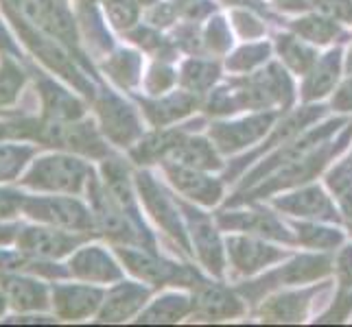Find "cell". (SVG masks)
<instances>
[{"label":"cell","instance_id":"6da1fadb","mask_svg":"<svg viewBox=\"0 0 352 327\" xmlns=\"http://www.w3.org/2000/svg\"><path fill=\"white\" fill-rule=\"evenodd\" d=\"M94 179V171L86 157L66 151H48L35 157L18 186L27 192L81 197L88 195Z\"/></svg>","mask_w":352,"mask_h":327},{"label":"cell","instance_id":"7a4b0ae2","mask_svg":"<svg viewBox=\"0 0 352 327\" xmlns=\"http://www.w3.org/2000/svg\"><path fill=\"white\" fill-rule=\"evenodd\" d=\"M22 216L31 223H42L68 232L96 234L94 212L75 195H44V192H27Z\"/></svg>","mask_w":352,"mask_h":327},{"label":"cell","instance_id":"3957f363","mask_svg":"<svg viewBox=\"0 0 352 327\" xmlns=\"http://www.w3.org/2000/svg\"><path fill=\"white\" fill-rule=\"evenodd\" d=\"M90 238V234L68 232L42 223H22L20 232L16 236L14 247L22 251L24 256L48 260V262H62L75 249H79L83 242Z\"/></svg>","mask_w":352,"mask_h":327},{"label":"cell","instance_id":"277c9868","mask_svg":"<svg viewBox=\"0 0 352 327\" xmlns=\"http://www.w3.org/2000/svg\"><path fill=\"white\" fill-rule=\"evenodd\" d=\"M103 297L105 293L96 284L81 280L66 282V277L51 282V312L59 321L77 323L96 317Z\"/></svg>","mask_w":352,"mask_h":327},{"label":"cell","instance_id":"5b68a950","mask_svg":"<svg viewBox=\"0 0 352 327\" xmlns=\"http://www.w3.org/2000/svg\"><path fill=\"white\" fill-rule=\"evenodd\" d=\"M0 288L9 301L11 312L51 310V282L44 277L20 271H0Z\"/></svg>","mask_w":352,"mask_h":327},{"label":"cell","instance_id":"8992f818","mask_svg":"<svg viewBox=\"0 0 352 327\" xmlns=\"http://www.w3.org/2000/svg\"><path fill=\"white\" fill-rule=\"evenodd\" d=\"M68 277L81 280L88 284H114L123 277V269L112 258V253L101 245H90L83 242L79 249H75L66 258Z\"/></svg>","mask_w":352,"mask_h":327},{"label":"cell","instance_id":"52a82bcc","mask_svg":"<svg viewBox=\"0 0 352 327\" xmlns=\"http://www.w3.org/2000/svg\"><path fill=\"white\" fill-rule=\"evenodd\" d=\"M29 70L35 81V90H38V96H40L42 118L64 120V123L86 118V105H83L68 88H64L62 83H57L51 75H46V72L38 68H29Z\"/></svg>","mask_w":352,"mask_h":327},{"label":"cell","instance_id":"ba28073f","mask_svg":"<svg viewBox=\"0 0 352 327\" xmlns=\"http://www.w3.org/2000/svg\"><path fill=\"white\" fill-rule=\"evenodd\" d=\"M96 114H99L101 131L120 147H125L138 136V120L133 109L112 92L101 94V99L96 101Z\"/></svg>","mask_w":352,"mask_h":327},{"label":"cell","instance_id":"9c48e42d","mask_svg":"<svg viewBox=\"0 0 352 327\" xmlns=\"http://www.w3.org/2000/svg\"><path fill=\"white\" fill-rule=\"evenodd\" d=\"M147 299V290L138 284L120 282L112 290H107L103 297V304L96 314L99 323H123L131 314H136L138 308Z\"/></svg>","mask_w":352,"mask_h":327},{"label":"cell","instance_id":"30bf717a","mask_svg":"<svg viewBox=\"0 0 352 327\" xmlns=\"http://www.w3.org/2000/svg\"><path fill=\"white\" fill-rule=\"evenodd\" d=\"M40 144L29 140H0V184H18L31 162L40 155Z\"/></svg>","mask_w":352,"mask_h":327},{"label":"cell","instance_id":"8fae6325","mask_svg":"<svg viewBox=\"0 0 352 327\" xmlns=\"http://www.w3.org/2000/svg\"><path fill=\"white\" fill-rule=\"evenodd\" d=\"M29 77L31 70L22 64V59L0 55V116H16L11 109L18 105Z\"/></svg>","mask_w":352,"mask_h":327},{"label":"cell","instance_id":"7c38bea8","mask_svg":"<svg viewBox=\"0 0 352 327\" xmlns=\"http://www.w3.org/2000/svg\"><path fill=\"white\" fill-rule=\"evenodd\" d=\"M230 253H232V258L241 271H256L263 264L280 256L278 251L252 240H230Z\"/></svg>","mask_w":352,"mask_h":327},{"label":"cell","instance_id":"4fadbf2b","mask_svg":"<svg viewBox=\"0 0 352 327\" xmlns=\"http://www.w3.org/2000/svg\"><path fill=\"white\" fill-rule=\"evenodd\" d=\"M278 205L294 214H307V216H324V218H333V208L329 199H326L318 188L305 190L300 195H294L285 201H278Z\"/></svg>","mask_w":352,"mask_h":327},{"label":"cell","instance_id":"5bb4252c","mask_svg":"<svg viewBox=\"0 0 352 327\" xmlns=\"http://www.w3.org/2000/svg\"><path fill=\"white\" fill-rule=\"evenodd\" d=\"M270 118H256L250 120V123H241V125H226L214 129V138L219 140L223 149H239L243 144H248L250 140L258 138L261 133L267 129Z\"/></svg>","mask_w":352,"mask_h":327},{"label":"cell","instance_id":"9a60e30c","mask_svg":"<svg viewBox=\"0 0 352 327\" xmlns=\"http://www.w3.org/2000/svg\"><path fill=\"white\" fill-rule=\"evenodd\" d=\"M168 173H171L175 186H179L184 192H188L192 199L197 197V199H201L206 203H212L217 197H219V186H217L214 181H210V179L199 177L192 171H182V168H177V171L168 168Z\"/></svg>","mask_w":352,"mask_h":327},{"label":"cell","instance_id":"2e32d148","mask_svg":"<svg viewBox=\"0 0 352 327\" xmlns=\"http://www.w3.org/2000/svg\"><path fill=\"white\" fill-rule=\"evenodd\" d=\"M188 304L186 299L182 297H164L157 299V304H153L147 312L142 314L140 321L142 323H168V321H177L182 314L186 312Z\"/></svg>","mask_w":352,"mask_h":327},{"label":"cell","instance_id":"e0dca14e","mask_svg":"<svg viewBox=\"0 0 352 327\" xmlns=\"http://www.w3.org/2000/svg\"><path fill=\"white\" fill-rule=\"evenodd\" d=\"M27 190L14 184H0V223L7 221H20Z\"/></svg>","mask_w":352,"mask_h":327},{"label":"cell","instance_id":"ac0fdd59","mask_svg":"<svg viewBox=\"0 0 352 327\" xmlns=\"http://www.w3.org/2000/svg\"><path fill=\"white\" fill-rule=\"evenodd\" d=\"M329 184L342 205L352 212V162H346L329 177Z\"/></svg>","mask_w":352,"mask_h":327},{"label":"cell","instance_id":"d6986e66","mask_svg":"<svg viewBox=\"0 0 352 327\" xmlns=\"http://www.w3.org/2000/svg\"><path fill=\"white\" fill-rule=\"evenodd\" d=\"M175 155H179V160L184 164H195V166H204V168L217 166V157L208 149V144L201 140H192V142L184 144L179 153L175 151Z\"/></svg>","mask_w":352,"mask_h":327},{"label":"cell","instance_id":"ffe728a7","mask_svg":"<svg viewBox=\"0 0 352 327\" xmlns=\"http://www.w3.org/2000/svg\"><path fill=\"white\" fill-rule=\"evenodd\" d=\"M335 72H337V53L335 55H329V59L322 64V68L315 72V77L309 81L307 86V92L309 96H315V94H324L326 90H329L333 86L335 81Z\"/></svg>","mask_w":352,"mask_h":327},{"label":"cell","instance_id":"44dd1931","mask_svg":"<svg viewBox=\"0 0 352 327\" xmlns=\"http://www.w3.org/2000/svg\"><path fill=\"white\" fill-rule=\"evenodd\" d=\"M201 306L206 308V312H208L210 317H219V314H234V312H239V306L228 295H223L221 290H210V293H206L204 299H201Z\"/></svg>","mask_w":352,"mask_h":327},{"label":"cell","instance_id":"7402d4cb","mask_svg":"<svg viewBox=\"0 0 352 327\" xmlns=\"http://www.w3.org/2000/svg\"><path fill=\"white\" fill-rule=\"evenodd\" d=\"M59 319L48 312H11L0 321L5 325H53Z\"/></svg>","mask_w":352,"mask_h":327},{"label":"cell","instance_id":"603a6c76","mask_svg":"<svg viewBox=\"0 0 352 327\" xmlns=\"http://www.w3.org/2000/svg\"><path fill=\"white\" fill-rule=\"evenodd\" d=\"M298 31L307 38L315 40V42H326L335 33V27L324 20H302L298 24Z\"/></svg>","mask_w":352,"mask_h":327},{"label":"cell","instance_id":"cb8c5ba5","mask_svg":"<svg viewBox=\"0 0 352 327\" xmlns=\"http://www.w3.org/2000/svg\"><path fill=\"white\" fill-rule=\"evenodd\" d=\"M280 51L285 53L287 62L294 66L296 70H307V66L313 62V53H309L307 48H302L296 42H289L287 40L285 44H280Z\"/></svg>","mask_w":352,"mask_h":327},{"label":"cell","instance_id":"d4e9b609","mask_svg":"<svg viewBox=\"0 0 352 327\" xmlns=\"http://www.w3.org/2000/svg\"><path fill=\"white\" fill-rule=\"evenodd\" d=\"M0 55H11V57L22 59V62H24L22 48H20V44L16 42L14 33H11L9 27L5 24L3 16H0Z\"/></svg>","mask_w":352,"mask_h":327},{"label":"cell","instance_id":"484cf974","mask_svg":"<svg viewBox=\"0 0 352 327\" xmlns=\"http://www.w3.org/2000/svg\"><path fill=\"white\" fill-rule=\"evenodd\" d=\"M302 236H305L309 245H320V247L339 242V234H333L329 229H302Z\"/></svg>","mask_w":352,"mask_h":327},{"label":"cell","instance_id":"4316f807","mask_svg":"<svg viewBox=\"0 0 352 327\" xmlns=\"http://www.w3.org/2000/svg\"><path fill=\"white\" fill-rule=\"evenodd\" d=\"M20 221H7L0 223V247H14L16 236L20 232Z\"/></svg>","mask_w":352,"mask_h":327},{"label":"cell","instance_id":"83f0119b","mask_svg":"<svg viewBox=\"0 0 352 327\" xmlns=\"http://www.w3.org/2000/svg\"><path fill=\"white\" fill-rule=\"evenodd\" d=\"M339 275H342L344 284H352V247L339 256Z\"/></svg>","mask_w":352,"mask_h":327},{"label":"cell","instance_id":"f1b7e54d","mask_svg":"<svg viewBox=\"0 0 352 327\" xmlns=\"http://www.w3.org/2000/svg\"><path fill=\"white\" fill-rule=\"evenodd\" d=\"M337 107H342V109H350L352 107V81L350 83H346L344 86V90L339 92V96H337Z\"/></svg>","mask_w":352,"mask_h":327},{"label":"cell","instance_id":"f546056e","mask_svg":"<svg viewBox=\"0 0 352 327\" xmlns=\"http://www.w3.org/2000/svg\"><path fill=\"white\" fill-rule=\"evenodd\" d=\"M14 138V129H11V118L9 120H0V140Z\"/></svg>","mask_w":352,"mask_h":327},{"label":"cell","instance_id":"4dcf8cb0","mask_svg":"<svg viewBox=\"0 0 352 327\" xmlns=\"http://www.w3.org/2000/svg\"><path fill=\"white\" fill-rule=\"evenodd\" d=\"M9 312H11V310H9V301H7V297H5V293H3V288H0V321H3Z\"/></svg>","mask_w":352,"mask_h":327}]
</instances>
